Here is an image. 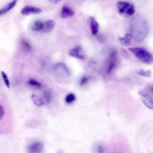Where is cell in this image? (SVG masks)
<instances>
[{"label":"cell","mask_w":153,"mask_h":153,"mask_svg":"<svg viewBox=\"0 0 153 153\" xmlns=\"http://www.w3.org/2000/svg\"><path fill=\"white\" fill-rule=\"evenodd\" d=\"M134 56L141 61L146 64H150L153 62V55L146 49L141 47L128 48Z\"/></svg>","instance_id":"cell-1"},{"label":"cell","mask_w":153,"mask_h":153,"mask_svg":"<svg viewBox=\"0 0 153 153\" xmlns=\"http://www.w3.org/2000/svg\"><path fill=\"white\" fill-rule=\"evenodd\" d=\"M116 7L118 13L122 16L129 17L132 16L135 11L134 5L129 2L120 1L117 3Z\"/></svg>","instance_id":"cell-2"},{"label":"cell","mask_w":153,"mask_h":153,"mask_svg":"<svg viewBox=\"0 0 153 153\" xmlns=\"http://www.w3.org/2000/svg\"><path fill=\"white\" fill-rule=\"evenodd\" d=\"M138 94L144 105L148 108L153 109V97L147 91L142 89L139 90Z\"/></svg>","instance_id":"cell-3"},{"label":"cell","mask_w":153,"mask_h":153,"mask_svg":"<svg viewBox=\"0 0 153 153\" xmlns=\"http://www.w3.org/2000/svg\"><path fill=\"white\" fill-rule=\"evenodd\" d=\"M54 73L57 78H62L65 76L69 75V71L66 65L63 63L56 64L54 68Z\"/></svg>","instance_id":"cell-4"},{"label":"cell","mask_w":153,"mask_h":153,"mask_svg":"<svg viewBox=\"0 0 153 153\" xmlns=\"http://www.w3.org/2000/svg\"><path fill=\"white\" fill-rule=\"evenodd\" d=\"M42 10L38 7L31 5H26L21 10V13L23 15L27 16L32 14L41 13Z\"/></svg>","instance_id":"cell-5"},{"label":"cell","mask_w":153,"mask_h":153,"mask_svg":"<svg viewBox=\"0 0 153 153\" xmlns=\"http://www.w3.org/2000/svg\"><path fill=\"white\" fill-rule=\"evenodd\" d=\"M68 54L70 56L79 59L84 58L82 50L79 46L75 47L70 50L68 52Z\"/></svg>","instance_id":"cell-6"},{"label":"cell","mask_w":153,"mask_h":153,"mask_svg":"<svg viewBox=\"0 0 153 153\" xmlns=\"http://www.w3.org/2000/svg\"><path fill=\"white\" fill-rule=\"evenodd\" d=\"M44 147L42 143L36 142L29 145L28 147L27 151L29 153H40L43 151Z\"/></svg>","instance_id":"cell-7"},{"label":"cell","mask_w":153,"mask_h":153,"mask_svg":"<svg viewBox=\"0 0 153 153\" xmlns=\"http://www.w3.org/2000/svg\"><path fill=\"white\" fill-rule=\"evenodd\" d=\"M88 21L92 34L96 35L97 34L99 29V25L95 18L92 16H89Z\"/></svg>","instance_id":"cell-8"},{"label":"cell","mask_w":153,"mask_h":153,"mask_svg":"<svg viewBox=\"0 0 153 153\" xmlns=\"http://www.w3.org/2000/svg\"><path fill=\"white\" fill-rule=\"evenodd\" d=\"M74 12L70 7L67 6H63L61 12V17L62 19L70 18L74 16Z\"/></svg>","instance_id":"cell-9"},{"label":"cell","mask_w":153,"mask_h":153,"mask_svg":"<svg viewBox=\"0 0 153 153\" xmlns=\"http://www.w3.org/2000/svg\"><path fill=\"white\" fill-rule=\"evenodd\" d=\"M55 22L53 19H49L46 21L44 24L43 31L46 33L51 32L54 28Z\"/></svg>","instance_id":"cell-10"},{"label":"cell","mask_w":153,"mask_h":153,"mask_svg":"<svg viewBox=\"0 0 153 153\" xmlns=\"http://www.w3.org/2000/svg\"><path fill=\"white\" fill-rule=\"evenodd\" d=\"M18 0H13L0 11V16L4 15L12 9L16 5Z\"/></svg>","instance_id":"cell-11"},{"label":"cell","mask_w":153,"mask_h":153,"mask_svg":"<svg viewBox=\"0 0 153 153\" xmlns=\"http://www.w3.org/2000/svg\"><path fill=\"white\" fill-rule=\"evenodd\" d=\"M132 38L131 35L129 33H126L124 37H119L118 39L122 45L128 46L130 45Z\"/></svg>","instance_id":"cell-12"},{"label":"cell","mask_w":153,"mask_h":153,"mask_svg":"<svg viewBox=\"0 0 153 153\" xmlns=\"http://www.w3.org/2000/svg\"><path fill=\"white\" fill-rule=\"evenodd\" d=\"M31 99L34 104L37 107L42 105L44 103V101L42 98L34 94L32 95Z\"/></svg>","instance_id":"cell-13"},{"label":"cell","mask_w":153,"mask_h":153,"mask_svg":"<svg viewBox=\"0 0 153 153\" xmlns=\"http://www.w3.org/2000/svg\"><path fill=\"white\" fill-rule=\"evenodd\" d=\"M44 24L40 21H37L33 24L32 29L35 31H39L43 29Z\"/></svg>","instance_id":"cell-14"},{"label":"cell","mask_w":153,"mask_h":153,"mask_svg":"<svg viewBox=\"0 0 153 153\" xmlns=\"http://www.w3.org/2000/svg\"><path fill=\"white\" fill-rule=\"evenodd\" d=\"M137 74L143 76L150 77L152 76V71L150 69L145 71L143 69H141L137 71Z\"/></svg>","instance_id":"cell-15"},{"label":"cell","mask_w":153,"mask_h":153,"mask_svg":"<svg viewBox=\"0 0 153 153\" xmlns=\"http://www.w3.org/2000/svg\"><path fill=\"white\" fill-rule=\"evenodd\" d=\"M29 84L31 85L38 88H40L42 87L41 84L38 81L34 79H31L28 81Z\"/></svg>","instance_id":"cell-16"},{"label":"cell","mask_w":153,"mask_h":153,"mask_svg":"<svg viewBox=\"0 0 153 153\" xmlns=\"http://www.w3.org/2000/svg\"><path fill=\"white\" fill-rule=\"evenodd\" d=\"M21 44L23 49L26 52H29L30 51V47L29 43L25 40H22Z\"/></svg>","instance_id":"cell-17"},{"label":"cell","mask_w":153,"mask_h":153,"mask_svg":"<svg viewBox=\"0 0 153 153\" xmlns=\"http://www.w3.org/2000/svg\"><path fill=\"white\" fill-rule=\"evenodd\" d=\"M1 74L3 79L6 85L8 88H10V83L7 75L5 73V72L3 71H2L1 72Z\"/></svg>","instance_id":"cell-18"},{"label":"cell","mask_w":153,"mask_h":153,"mask_svg":"<svg viewBox=\"0 0 153 153\" xmlns=\"http://www.w3.org/2000/svg\"><path fill=\"white\" fill-rule=\"evenodd\" d=\"M75 96L73 94H69L66 97L65 101L66 103H70L74 101L75 100Z\"/></svg>","instance_id":"cell-19"},{"label":"cell","mask_w":153,"mask_h":153,"mask_svg":"<svg viewBox=\"0 0 153 153\" xmlns=\"http://www.w3.org/2000/svg\"><path fill=\"white\" fill-rule=\"evenodd\" d=\"M116 66V63L114 60H111L110 65L108 70V73L110 74Z\"/></svg>","instance_id":"cell-20"},{"label":"cell","mask_w":153,"mask_h":153,"mask_svg":"<svg viewBox=\"0 0 153 153\" xmlns=\"http://www.w3.org/2000/svg\"><path fill=\"white\" fill-rule=\"evenodd\" d=\"M121 53L123 57L126 59H128L129 58V55L127 51L124 49L122 48L121 50Z\"/></svg>","instance_id":"cell-21"},{"label":"cell","mask_w":153,"mask_h":153,"mask_svg":"<svg viewBox=\"0 0 153 153\" xmlns=\"http://www.w3.org/2000/svg\"><path fill=\"white\" fill-rule=\"evenodd\" d=\"M0 120H1L3 118L4 115L5 114V110L4 107L3 105L1 103L0 105Z\"/></svg>","instance_id":"cell-22"},{"label":"cell","mask_w":153,"mask_h":153,"mask_svg":"<svg viewBox=\"0 0 153 153\" xmlns=\"http://www.w3.org/2000/svg\"><path fill=\"white\" fill-rule=\"evenodd\" d=\"M89 79V78L88 77L84 76L81 79L80 85H83L85 84L88 81Z\"/></svg>","instance_id":"cell-23"},{"label":"cell","mask_w":153,"mask_h":153,"mask_svg":"<svg viewBox=\"0 0 153 153\" xmlns=\"http://www.w3.org/2000/svg\"><path fill=\"white\" fill-rule=\"evenodd\" d=\"M49 2L50 3L53 4H56L59 2H60L62 0H48Z\"/></svg>","instance_id":"cell-24"},{"label":"cell","mask_w":153,"mask_h":153,"mask_svg":"<svg viewBox=\"0 0 153 153\" xmlns=\"http://www.w3.org/2000/svg\"><path fill=\"white\" fill-rule=\"evenodd\" d=\"M148 89L150 93L153 94V85H152L149 87Z\"/></svg>","instance_id":"cell-25"}]
</instances>
